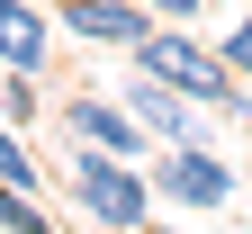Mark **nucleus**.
I'll list each match as a JSON object with an SVG mask.
<instances>
[{
	"label": "nucleus",
	"mask_w": 252,
	"mask_h": 234,
	"mask_svg": "<svg viewBox=\"0 0 252 234\" xmlns=\"http://www.w3.org/2000/svg\"><path fill=\"white\" fill-rule=\"evenodd\" d=\"M0 108H9V117H36V108H45L36 72H9V63H0Z\"/></svg>",
	"instance_id": "nucleus-9"
},
{
	"label": "nucleus",
	"mask_w": 252,
	"mask_h": 234,
	"mask_svg": "<svg viewBox=\"0 0 252 234\" xmlns=\"http://www.w3.org/2000/svg\"><path fill=\"white\" fill-rule=\"evenodd\" d=\"M0 180H18V189H36L45 171H36V153L18 144V126H0Z\"/></svg>",
	"instance_id": "nucleus-10"
},
{
	"label": "nucleus",
	"mask_w": 252,
	"mask_h": 234,
	"mask_svg": "<svg viewBox=\"0 0 252 234\" xmlns=\"http://www.w3.org/2000/svg\"><path fill=\"white\" fill-rule=\"evenodd\" d=\"M0 234H45V207H36V189L0 180Z\"/></svg>",
	"instance_id": "nucleus-8"
},
{
	"label": "nucleus",
	"mask_w": 252,
	"mask_h": 234,
	"mask_svg": "<svg viewBox=\"0 0 252 234\" xmlns=\"http://www.w3.org/2000/svg\"><path fill=\"white\" fill-rule=\"evenodd\" d=\"M153 18H198V0H144Z\"/></svg>",
	"instance_id": "nucleus-12"
},
{
	"label": "nucleus",
	"mask_w": 252,
	"mask_h": 234,
	"mask_svg": "<svg viewBox=\"0 0 252 234\" xmlns=\"http://www.w3.org/2000/svg\"><path fill=\"white\" fill-rule=\"evenodd\" d=\"M54 18L72 27V36H90V45H135L153 27L144 0H54Z\"/></svg>",
	"instance_id": "nucleus-6"
},
{
	"label": "nucleus",
	"mask_w": 252,
	"mask_h": 234,
	"mask_svg": "<svg viewBox=\"0 0 252 234\" xmlns=\"http://www.w3.org/2000/svg\"><path fill=\"white\" fill-rule=\"evenodd\" d=\"M153 198H180V207H225L234 171L216 162V144H162L153 153Z\"/></svg>",
	"instance_id": "nucleus-3"
},
{
	"label": "nucleus",
	"mask_w": 252,
	"mask_h": 234,
	"mask_svg": "<svg viewBox=\"0 0 252 234\" xmlns=\"http://www.w3.org/2000/svg\"><path fill=\"white\" fill-rule=\"evenodd\" d=\"M72 198L90 207V225H144L153 216V180L90 135H72Z\"/></svg>",
	"instance_id": "nucleus-2"
},
{
	"label": "nucleus",
	"mask_w": 252,
	"mask_h": 234,
	"mask_svg": "<svg viewBox=\"0 0 252 234\" xmlns=\"http://www.w3.org/2000/svg\"><path fill=\"white\" fill-rule=\"evenodd\" d=\"M216 54H225V63H234V72L252 81V18H243V27H234V36H225V45H216Z\"/></svg>",
	"instance_id": "nucleus-11"
},
{
	"label": "nucleus",
	"mask_w": 252,
	"mask_h": 234,
	"mask_svg": "<svg viewBox=\"0 0 252 234\" xmlns=\"http://www.w3.org/2000/svg\"><path fill=\"white\" fill-rule=\"evenodd\" d=\"M126 108H135L162 144H207V117H198V99H180L171 81H153V72H135L126 81Z\"/></svg>",
	"instance_id": "nucleus-5"
},
{
	"label": "nucleus",
	"mask_w": 252,
	"mask_h": 234,
	"mask_svg": "<svg viewBox=\"0 0 252 234\" xmlns=\"http://www.w3.org/2000/svg\"><path fill=\"white\" fill-rule=\"evenodd\" d=\"M126 54H135V72L171 81L180 99H198V108H225V117H252V90L234 81V63L216 54V45H198V36H189L180 18H171V27H144V36L126 45Z\"/></svg>",
	"instance_id": "nucleus-1"
},
{
	"label": "nucleus",
	"mask_w": 252,
	"mask_h": 234,
	"mask_svg": "<svg viewBox=\"0 0 252 234\" xmlns=\"http://www.w3.org/2000/svg\"><path fill=\"white\" fill-rule=\"evenodd\" d=\"M63 126H72V135H90V144H108V153H153V126L126 108V99H90V90H72L63 99Z\"/></svg>",
	"instance_id": "nucleus-4"
},
{
	"label": "nucleus",
	"mask_w": 252,
	"mask_h": 234,
	"mask_svg": "<svg viewBox=\"0 0 252 234\" xmlns=\"http://www.w3.org/2000/svg\"><path fill=\"white\" fill-rule=\"evenodd\" d=\"M45 45H54V9L45 0H0V63L9 72H45Z\"/></svg>",
	"instance_id": "nucleus-7"
}]
</instances>
